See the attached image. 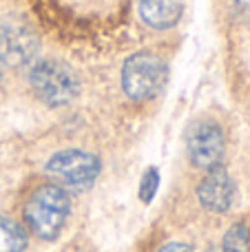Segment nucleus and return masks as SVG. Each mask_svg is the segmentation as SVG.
<instances>
[{"label": "nucleus", "mask_w": 250, "mask_h": 252, "mask_svg": "<svg viewBox=\"0 0 250 252\" xmlns=\"http://www.w3.org/2000/svg\"><path fill=\"white\" fill-rule=\"evenodd\" d=\"M197 195L204 208L213 210V213H226L235 199V184L230 179L228 170L224 166L211 168L199 184Z\"/></svg>", "instance_id": "obj_6"}, {"label": "nucleus", "mask_w": 250, "mask_h": 252, "mask_svg": "<svg viewBox=\"0 0 250 252\" xmlns=\"http://www.w3.org/2000/svg\"><path fill=\"white\" fill-rule=\"evenodd\" d=\"M69 195L56 184L40 186L31 192L25 206V221L35 237L51 241L60 235L69 217Z\"/></svg>", "instance_id": "obj_1"}, {"label": "nucleus", "mask_w": 250, "mask_h": 252, "mask_svg": "<svg viewBox=\"0 0 250 252\" xmlns=\"http://www.w3.org/2000/svg\"><path fill=\"white\" fill-rule=\"evenodd\" d=\"M166 78V62L151 51L133 53L122 66V89L135 102L155 97L164 89Z\"/></svg>", "instance_id": "obj_2"}, {"label": "nucleus", "mask_w": 250, "mask_h": 252, "mask_svg": "<svg viewBox=\"0 0 250 252\" xmlns=\"http://www.w3.org/2000/svg\"><path fill=\"white\" fill-rule=\"evenodd\" d=\"M38 49V40L18 25H7L0 29V66L25 64Z\"/></svg>", "instance_id": "obj_7"}, {"label": "nucleus", "mask_w": 250, "mask_h": 252, "mask_svg": "<svg viewBox=\"0 0 250 252\" xmlns=\"http://www.w3.org/2000/svg\"><path fill=\"white\" fill-rule=\"evenodd\" d=\"M186 148H188V157L195 166L211 170L219 166L221 157H224V133L213 122H195L186 135Z\"/></svg>", "instance_id": "obj_5"}, {"label": "nucleus", "mask_w": 250, "mask_h": 252, "mask_svg": "<svg viewBox=\"0 0 250 252\" xmlns=\"http://www.w3.org/2000/svg\"><path fill=\"white\" fill-rule=\"evenodd\" d=\"M157 186H159V173H157V168H149L144 175H142L140 199L144 201V204H149V201L155 197V192H157Z\"/></svg>", "instance_id": "obj_11"}, {"label": "nucleus", "mask_w": 250, "mask_h": 252, "mask_svg": "<svg viewBox=\"0 0 250 252\" xmlns=\"http://www.w3.org/2000/svg\"><path fill=\"white\" fill-rule=\"evenodd\" d=\"M250 244L248 228L244 223H235L224 237V252H246Z\"/></svg>", "instance_id": "obj_10"}, {"label": "nucleus", "mask_w": 250, "mask_h": 252, "mask_svg": "<svg viewBox=\"0 0 250 252\" xmlns=\"http://www.w3.org/2000/svg\"><path fill=\"white\" fill-rule=\"evenodd\" d=\"M140 16L146 25L155 29H168L180 22L182 2L180 0H140Z\"/></svg>", "instance_id": "obj_8"}, {"label": "nucleus", "mask_w": 250, "mask_h": 252, "mask_svg": "<svg viewBox=\"0 0 250 252\" xmlns=\"http://www.w3.org/2000/svg\"><path fill=\"white\" fill-rule=\"evenodd\" d=\"M29 82L35 95L49 106H64L78 95L80 80L69 64L60 60H42L31 69Z\"/></svg>", "instance_id": "obj_3"}, {"label": "nucleus", "mask_w": 250, "mask_h": 252, "mask_svg": "<svg viewBox=\"0 0 250 252\" xmlns=\"http://www.w3.org/2000/svg\"><path fill=\"white\" fill-rule=\"evenodd\" d=\"M233 4L244 13H250V0H233Z\"/></svg>", "instance_id": "obj_13"}, {"label": "nucleus", "mask_w": 250, "mask_h": 252, "mask_svg": "<svg viewBox=\"0 0 250 252\" xmlns=\"http://www.w3.org/2000/svg\"><path fill=\"white\" fill-rule=\"evenodd\" d=\"M27 248V232L16 221L0 217V252H22Z\"/></svg>", "instance_id": "obj_9"}, {"label": "nucleus", "mask_w": 250, "mask_h": 252, "mask_svg": "<svg viewBox=\"0 0 250 252\" xmlns=\"http://www.w3.org/2000/svg\"><path fill=\"white\" fill-rule=\"evenodd\" d=\"M157 252H193V250H190V246H186V244H166Z\"/></svg>", "instance_id": "obj_12"}, {"label": "nucleus", "mask_w": 250, "mask_h": 252, "mask_svg": "<svg viewBox=\"0 0 250 252\" xmlns=\"http://www.w3.org/2000/svg\"><path fill=\"white\" fill-rule=\"evenodd\" d=\"M47 173L58 184L69 188H87L95 182L100 173V161L95 155L84 151H60L47 161Z\"/></svg>", "instance_id": "obj_4"}]
</instances>
